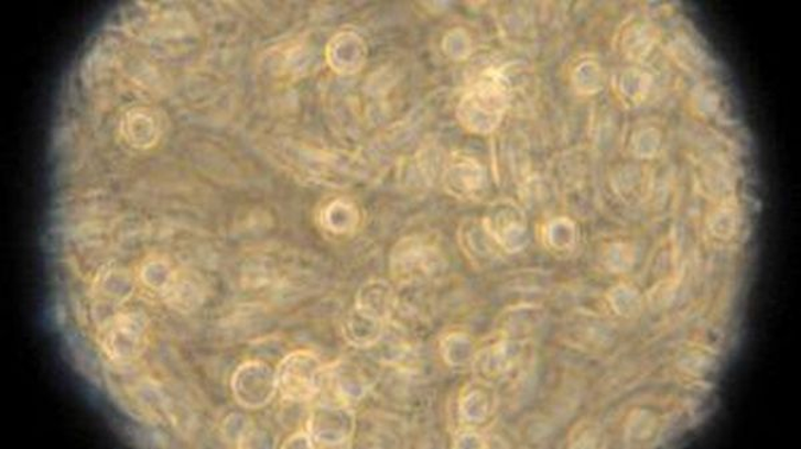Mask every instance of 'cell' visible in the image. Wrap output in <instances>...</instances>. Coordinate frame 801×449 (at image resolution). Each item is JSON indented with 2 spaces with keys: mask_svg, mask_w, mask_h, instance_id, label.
I'll use <instances>...</instances> for the list:
<instances>
[{
  "mask_svg": "<svg viewBox=\"0 0 801 449\" xmlns=\"http://www.w3.org/2000/svg\"><path fill=\"white\" fill-rule=\"evenodd\" d=\"M374 385V379L361 364L350 360L325 366L323 391L320 401L348 404L361 402Z\"/></svg>",
  "mask_w": 801,
  "mask_h": 449,
  "instance_id": "7",
  "label": "cell"
},
{
  "mask_svg": "<svg viewBox=\"0 0 801 449\" xmlns=\"http://www.w3.org/2000/svg\"><path fill=\"white\" fill-rule=\"evenodd\" d=\"M481 223L498 249L507 254H517L531 242L528 215L515 200H496L485 211Z\"/></svg>",
  "mask_w": 801,
  "mask_h": 449,
  "instance_id": "5",
  "label": "cell"
},
{
  "mask_svg": "<svg viewBox=\"0 0 801 449\" xmlns=\"http://www.w3.org/2000/svg\"><path fill=\"white\" fill-rule=\"evenodd\" d=\"M399 332V328L390 326V321H388L382 338L368 350L371 351V355L377 362L394 364L405 357L408 346Z\"/></svg>",
  "mask_w": 801,
  "mask_h": 449,
  "instance_id": "16",
  "label": "cell"
},
{
  "mask_svg": "<svg viewBox=\"0 0 801 449\" xmlns=\"http://www.w3.org/2000/svg\"><path fill=\"white\" fill-rule=\"evenodd\" d=\"M527 353L521 347L506 340H494L477 350L472 362L473 379L494 385L498 390L520 372Z\"/></svg>",
  "mask_w": 801,
  "mask_h": 449,
  "instance_id": "6",
  "label": "cell"
},
{
  "mask_svg": "<svg viewBox=\"0 0 801 449\" xmlns=\"http://www.w3.org/2000/svg\"><path fill=\"white\" fill-rule=\"evenodd\" d=\"M443 182L444 188L454 198L477 200L484 195L488 178L485 168L477 161L457 157L447 164Z\"/></svg>",
  "mask_w": 801,
  "mask_h": 449,
  "instance_id": "9",
  "label": "cell"
},
{
  "mask_svg": "<svg viewBox=\"0 0 801 449\" xmlns=\"http://www.w3.org/2000/svg\"><path fill=\"white\" fill-rule=\"evenodd\" d=\"M358 420L348 404L317 401L309 410L305 431L312 436L315 448L346 447L355 439Z\"/></svg>",
  "mask_w": 801,
  "mask_h": 449,
  "instance_id": "3",
  "label": "cell"
},
{
  "mask_svg": "<svg viewBox=\"0 0 801 449\" xmlns=\"http://www.w3.org/2000/svg\"><path fill=\"white\" fill-rule=\"evenodd\" d=\"M325 366L314 352L295 350L277 366L280 406L300 407L315 401L324 384Z\"/></svg>",
  "mask_w": 801,
  "mask_h": 449,
  "instance_id": "2",
  "label": "cell"
},
{
  "mask_svg": "<svg viewBox=\"0 0 801 449\" xmlns=\"http://www.w3.org/2000/svg\"><path fill=\"white\" fill-rule=\"evenodd\" d=\"M366 56L365 44L361 37L344 33L329 43L327 59L331 67L340 74H351L362 67Z\"/></svg>",
  "mask_w": 801,
  "mask_h": 449,
  "instance_id": "12",
  "label": "cell"
},
{
  "mask_svg": "<svg viewBox=\"0 0 801 449\" xmlns=\"http://www.w3.org/2000/svg\"><path fill=\"white\" fill-rule=\"evenodd\" d=\"M510 100V81L502 72L485 73L464 95L458 105V119L475 134H489L501 123Z\"/></svg>",
  "mask_w": 801,
  "mask_h": 449,
  "instance_id": "1",
  "label": "cell"
},
{
  "mask_svg": "<svg viewBox=\"0 0 801 449\" xmlns=\"http://www.w3.org/2000/svg\"><path fill=\"white\" fill-rule=\"evenodd\" d=\"M388 322L371 319L356 308L343 321L344 339L358 350H370L382 338Z\"/></svg>",
  "mask_w": 801,
  "mask_h": 449,
  "instance_id": "13",
  "label": "cell"
},
{
  "mask_svg": "<svg viewBox=\"0 0 801 449\" xmlns=\"http://www.w3.org/2000/svg\"><path fill=\"white\" fill-rule=\"evenodd\" d=\"M487 435L476 431V428H465V431L454 436L453 447L459 449H479L489 447Z\"/></svg>",
  "mask_w": 801,
  "mask_h": 449,
  "instance_id": "17",
  "label": "cell"
},
{
  "mask_svg": "<svg viewBox=\"0 0 801 449\" xmlns=\"http://www.w3.org/2000/svg\"><path fill=\"white\" fill-rule=\"evenodd\" d=\"M440 352L447 365L453 369H464L472 365L477 347L468 333L450 332L441 340Z\"/></svg>",
  "mask_w": 801,
  "mask_h": 449,
  "instance_id": "15",
  "label": "cell"
},
{
  "mask_svg": "<svg viewBox=\"0 0 801 449\" xmlns=\"http://www.w3.org/2000/svg\"><path fill=\"white\" fill-rule=\"evenodd\" d=\"M464 255L477 269H487L501 258V251L485 231L481 220H464L458 230Z\"/></svg>",
  "mask_w": 801,
  "mask_h": 449,
  "instance_id": "10",
  "label": "cell"
},
{
  "mask_svg": "<svg viewBox=\"0 0 801 449\" xmlns=\"http://www.w3.org/2000/svg\"><path fill=\"white\" fill-rule=\"evenodd\" d=\"M500 407V394L494 385L472 382L464 385L457 401V413L466 428L487 426Z\"/></svg>",
  "mask_w": 801,
  "mask_h": 449,
  "instance_id": "8",
  "label": "cell"
},
{
  "mask_svg": "<svg viewBox=\"0 0 801 449\" xmlns=\"http://www.w3.org/2000/svg\"><path fill=\"white\" fill-rule=\"evenodd\" d=\"M320 225L325 231L333 233V236H348L359 225L358 208L349 200H334L321 211Z\"/></svg>",
  "mask_w": 801,
  "mask_h": 449,
  "instance_id": "14",
  "label": "cell"
},
{
  "mask_svg": "<svg viewBox=\"0 0 801 449\" xmlns=\"http://www.w3.org/2000/svg\"><path fill=\"white\" fill-rule=\"evenodd\" d=\"M355 308L371 319L388 322L397 308V295L388 282L369 281L358 289Z\"/></svg>",
  "mask_w": 801,
  "mask_h": 449,
  "instance_id": "11",
  "label": "cell"
},
{
  "mask_svg": "<svg viewBox=\"0 0 801 449\" xmlns=\"http://www.w3.org/2000/svg\"><path fill=\"white\" fill-rule=\"evenodd\" d=\"M443 262L437 245L421 237H407L394 245L389 267L400 286L420 283L432 276Z\"/></svg>",
  "mask_w": 801,
  "mask_h": 449,
  "instance_id": "4",
  "label": "cell"
}]
</instances>
